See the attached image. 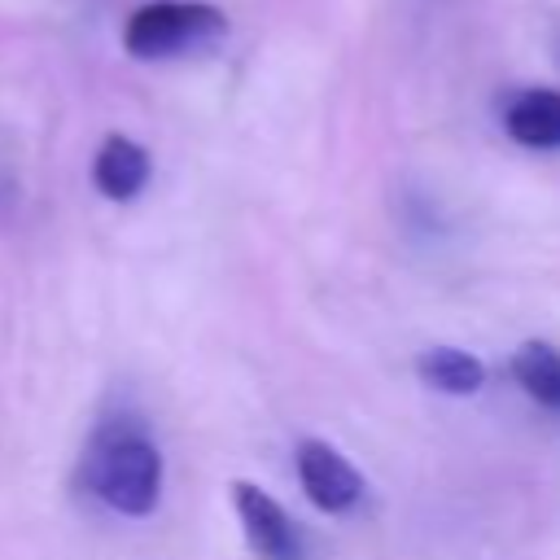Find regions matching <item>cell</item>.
I'll return each mask as SVG.
<instances>
[{
	"mask_svg": "<svg viewBox=\"0 0 560 560\" xmlns=\"http://www.w3.org/2000/svg\"><path fill=\"white\" fill-rule=\"evenodd\" d=\"M83 481L118 516H149L162 499V451L136 420H105L88 442Z\"/></svg>",
	"mask_w": 560,
	"mask_h": 560,
	"instance_id": "1",
	"label": "cell"
},
{
	"mask_svg": "<svg viewBox=\"0 0 560 560\" xmlns=\"http://www.w3.org/2000/svg\"><path fill=\"white\" fill-rule=\"evenodd\" d=\"M228 35V18L206 0H149L122 26V48L136 61H171L214 48Z\"/></svg>",
	"mask_w": 560,
	"mask_h": 560,
	"instance_id": "2",
	"label": "cell"
},
{
	"mask_svg": "<svg viewBox=\"0 0 560 560\" xmlns=\"http://www.w3.org/2000/svg\"><path fill=\"white\" fill-rule=\"evenodd\" d=\"M298 481H302L306 499L328 516L354 512L368 494L363 472L324 438H302L298 442Z\"/></svg>",
	"mask_w": 560,
	"mask_h": 560,
	"instance_id": "3",
	"label": "cell"
},
{
	"mask_svg": "<svg viewBox=\"0 0 560 560\" xmlns=\"http://www.w3.org/2000/svg\"><path fill=\"white\" fill-rule=\"evenodd\" d=\"M232 508L245 529V542L258 560H302V534L293 516L254 481H232Z\"/></svg>",
	"mask_w": 560,
	"mask_h": 560,
	"instance_id": "4",
	"label": "cell"
},
{
	"mask_svg": "<svg viewBox=\"0 0 560 560\" xmlns=\"http://www.w3.org/2000/svg\"><path fill=\"white\" fill-rule=\"evenodd\" d=\"M153 175V162H149V149L136 144L131 136H105L96 158H92V184L101 197L109 201H131L144 192Z\"/></svg>",
	"mask_w": 560,
	"mask_h": 560,
	"instance_id": "5",
	"label": "cell"
},
{
	"mask_svg": "<svg viewBox=\"0 0 560 560\" xmlns=\"http://www.w3.org/2000/svg\"><path fill=\"white\" fill-rule=\"evenodd\" d=\"M503 131L521 149H560V92L529 88L503 105Z\"/></svg>",
	"mask_w": 560,
	"mask_h": 560,
	"instance_id": "6",
	"label": "cell"
},
{
	"mask_svg": "<svg viewBox=\"0 0 560 560\" xmlns=\"http://www.w3.org/2000/svg\"><path fill=\"white\" fill-rule=\"evenodd\" d=\"M512 381L542 407L560 416V350L551 341H521L512 354Z\"/></svg>",
	"mask_w": 560,
	"mask_h": 560,
	"instance_id": "7",
	"label": "cell"
},
{
	"mask_svg": "<svg viewBox=\"0 0 560 560\" xmlns=\"http://www.w3.org/2000/svg\"><path fill=\"white\" fill-rule=\"evenodd\" d=\"M416 372H420V381H424L429 389L451 394V398H468V394H477V389L486 385L481 359L468 354V350H455V346H433V350H424L420 363H416Z\"/></svg>",
	"mask_w": 560,
	"mask_h": 560,
	"instance_id": "8",
	"label": "cell"
}]
</instances>
